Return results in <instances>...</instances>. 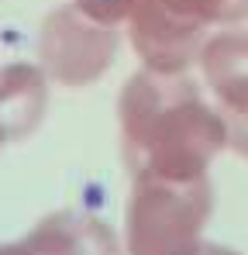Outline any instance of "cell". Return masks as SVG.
<instances>
[{"mask_svg": "<svg viewBox=\"0 0 248 255\" xmlns=\"http://www.w3.org/2000/svg\"><path fill=\"white\" fill-rule=\"evenodd\" d=\"M0 255H31V252H28V245H24V238H21V242H10V245H0Z\"/></svg>", "mask_w": 248, "mask_h": 255, "instance_id": "obj_10", "label": "cell"}, {"mask_svg": "<svg viewBox=\"0 0 248 255\" xmlns=\"http://www.w3.org/2000/svg\"><path fill=\"white\" fill-rule=\"evenodd\" d=\"M197 62L217 104L248 131V31L224 28L210 35Z\"/></svg>", "mask_w": 248, "mask_h": 255, "instance_id": "obj_5", "label": "cell"}, {"mask_svg": "<svg viewBox=\"0 0 248 255\" xmlns=\"http://www.w3.org/2000/svg\"><path fill=\"white\" fill-rule=\"evenodd\" d=\"M31 255H121L118 235L93 214L55 211L24 238Z\"/></svg>", "mask_w": 248, "mask_h": 255, "instance_id": "obj_6", "label": "cell"}, {"mask_svg": "<svg viewBox=\"0 0 248 255\" xmlns=\"http://www.w3.org/2000/svg\"><path fill=\"white\" fill-rule=\"evenodd\" d=\"M118 55V31L86 17L76 3L55 7L38 35L41 73L62 86H86L100 80Z\"/></svg>", "mask_w": 248, "mask_h": 255, "instance_id": "obj_3", "label": "cell"}, {"mask_svg": "<svg viewBox=\"0 0 248 255\" xmlns=\"http://www.w3.org/2000/svg\"><path fill=\"white\" fill-rule=\"evenodd\" d=\"M197 255H238V252H231V249H221V245H207V242H204V249H200Z\"/></svg>", "mask_w": 248, "mask_h": 255, "instance_id": "obj_11", "label": "cell"}, {"mask_svg": "<svg viewBox=\"0 0 248 255\" xmlns=\"http://www.w3.org/2000/svg\"><path fill=\"white\" fill-rule=\"evenodd\" d=\"M73 3L80 7L86 17H93V21L107 24V28H118L121 21H127L134 14V7L141 0H73Z\"/></svg>", "mask_w": 248, "mask_h": 255, "instance_id": "obj_9", "label": "cell"}, {"mask_svg": "<svg viewBox=\"0 0 248 255\" xmlns=\"http://www.w3.org/2000/svg\"><path fill=\"white\" fill-rule=\"evenodd\" d=\"M124 162L134 176L200 179L228 145V121L186 73H134L118 100Z\"/></svg>", "mask_w": 248, "mask_h": 255, "instance_id": "obj_1", "label": "cell"}, {"mask_svg": "<svg viewBox=\"0 0 248 255\" xmlns=\"http://www.w3.org/2000/svg\"><path fill=\"white\" fill-rule=\"evenodd\" d=\"M169 17L190 28H231L248 21V0H152Z\"/></svg>", "mask_w": 248, "mask_h": 255, "instance_id": "obj_8", "label": "cell"}, {"mask_svg": "<svg viewBox=\"0 0 248 255\" xmlns=\"http://www.w3.org/2000/svg\"><path fill=\"white\" fill-rule=\"evenodd\" d=\"M48 107V76L38 66L10 62L0 69V148L28 138Z\"/></svg>", "mask_w": 248, "mask_h": 255, "instance_id": "obj_7", "label": "cell"}, {"mask_svg": "<svg viewBox=\"0 0 248 255\" xmlns=\"http://www.w3.org/2000/svg\"><path fill=\"white\" fill-rule=\"evenodd\" d=\"M214 211L210 179H155L134 176L124 245L127 255H197L204 249V228Z\"/></svg>", "mask_w": 248, "mask_h": 255, "instance_id": "obj_2", "label": "cell"}, {"mask_svg": "<svg viewBox=\"0 0 248 255\" xmlns=\"http://www.w3.org/2000/svg\"><path fill=\"white\" fill-rule=\"evenodd\" d=\"M127 38H131L134 55L145 62V69H152V73H186L200 59L204 42L210 35L169 17L152 0H141L134 7V14L127 17Z\"/></svg>", "mask_w": 248, "mask_h": 255, "instance_id": "obj_4", "label": "cell"}]
</instances>
